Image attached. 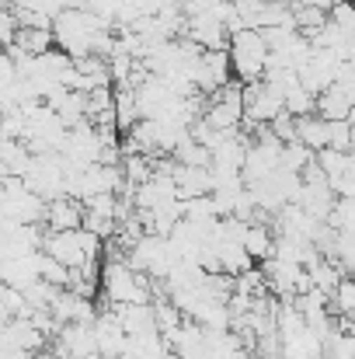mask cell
Masks as SVG:
<instances>
[{"instance_id":"6da1fadb","label":"cell","mask_w":355,"mask_h":359,"mask_svg":"<svg viewBox=\"0 0 355 359\" xmlns=\"http://www.w3.org/2000/svg\"><path fill=\"white\" fill-rule=\"evenodd\" d=\"M265 56L268 46L261 39L258 28H237L227 39V60H230V74L237 77V84H254L265 77Z\"/></svg>"},{"instance_id":"7a4b0ae2","label":"cell","mask_w":355,"mask_h":359,"mask_svg":"<svg viewBox=\"0 0 355 359\" xmlns=\"http://www.w3.org/2000/svg\"><path fill=\"white\" fill-rule=\"evenodd\" d=\"M352 102H355V88L352 84H342V81H331L321 95H314V112L328 122H342L352 119Z\"/></svg>"},{"instance_id":"3957f363","label":"cell","mask_w":355,"mask_h":359,"mask_svg":"<svg viewBox=\"0 0 355 359\" xmlns=\"http://www.w3.org/2000/svg\"><path fill=\"white\" fill-rule=\"evenodd\" d=\"M42 251L49 258H56L60 265H67V269H77V265L88 262L84 258V248H81V227L77 231H49L42 238Z\"/></svg>"},{"instance_id":"277c9868","label":"cell","mask_w":355,"mask_h":359,"mask_svg":"<svg viewBox=\"0 0 355 359\" xmlns=\"http://www.w3.org/2000/svg\"><path fill=\"white\" fill-rule=\"evenodd\" d=\"M171 182L178 199H195V196H209L213 192V175L209 168H195V164H171Z\"/></svg>"},{"instance_id":"5b68a950","label":"cell","mask_w":355,"mask_h":359,"mask_svg":"<svg viewBox=\"0 0 355 359\" xmlns=\"http://www.w3.org/2000/svg\"><path fill=\"white\" fill-rule=\"evenodd\" d=\"M84 220V203L70 199V196H56L46 203V213H42V227L49 231H77Z\"/></svg>"},{"instance_id":"8992f818","label":"cell","mask_w":355,"mask_h":359,"mask_svg":"<svg viewBox=\"0 0 355 359\" xmlns=\"http://www.w3.org/2000/svg\"><path fill=\"white\" fill-rule=\"evenodd\" d=\"M296 140L307 147V150H324L328 147V119H321L317 112H307V116H296Z\"/></svg>"},{"instance_id":"52a82bcc","label":"cell","mask_w":355,"mask_h":359,"mask_svg":"<svg viewBox=\"0 0 355 359\" xmlns=\"http://www.w3.org/2000/svg\"><path fill=\"white\" fill-rule=\"evenodd\" d=\"M240 244H244V251H247L251 262L272 258V227H268V224H244Z\"/></svg>"},{"instance_id":"ba28073f","label":"cell","mask_w":355,"mask_h":359,"mask_svg":"<svg viewBox=\"0 0 355 359\" xmlns=\"http://www.w3.org/2000/svg\"><path fill=\"white\" fill-rule=\"evenodd\" d=\"M11 46H18L25 56H42L53 49V32L49 28H18Z\"/></svg>"},{"instance_id":"9c48e42d","label":"cell","mask_w":355,"mask_h":359,"mask_svg":"<svg viewBox=\"0 0 355 359\" xmlns=\"http://www.w3.org/2000/svg\"><path fill=\"white\" fill-rule=\"evenodd\" d=\"M282 109L296 119V116H307V112H314V95L296 81V84H289L286 91H282Z\"/></svg>"},{"instance_id":"30bf717a","label":"cell","mask_w":355,"mask_h":359,"mask_svg":"<svg viewBox=\"0 0 355 359\" xmlns=\"http://www.w3.org/2000/svg\"><path fill=\"white\" fill-rule=\"evenodd\" d=\"M56 290H60V286H49L46 279H35V283H28V286L21 290V297H25V304H28L32 311H49Z\"/></svg>"},{"instance_id":"8fae6325","label":"cell","mask_w":355,"mask_h":359,"mask_svg":"<svg viewBox=\"0 0 355 359\" xmlns=\"http://www.w3.org/2000/svg\"><path fill=\"white\" fill-rule=\"evenodd\" d=\"M328 21L335 25V28H342V32H355V11L349 0H335L331 7H328Z\"/></svg>"},{"instance_id":"7c38bea8","label":"cell","mask_w":355,"mask_h":359,"mask_svg":"<svg viewBox=\"0 0 355 359\" xmlns=\"http://www.w3.org/2000/svg\"><path fill=\"white\" fill-rule=\"evenodd\" d=\"M328 147H335V150H349L352 147V119L328 122Z\"/></svg>"},{"instance_id":"4fadbf2b","label":"cell","mask_w":355,"mask_h":359,"mask_svg":"<svg viewBox=\"0 0 355 359\" xmlns=\"http://www.w3.org/2000/svg\"><path fill=\"white\" fill-rule=\"evenodd\" d=\"M14 32H18V21H14V14H11L7 7H0V49L14 42Z\"/></svg>"},{"instance_id":"5bb4252c","label":"cell","mask_w":355,"mask_h":359,"mask_svg":"<svg viewBox=\"0 0 355 359\" xmlns=\"http://www.w3.org/2000/svg\"><path fill=\"white\" fill-rule=\"evenodd\" d=\"M258 359H286V356H282V353H261Z\"/></svg>"},{"instance_id":"9a60e30c","label":"cell","mask_w":355,"mask_h":359,"mask_svg":"<svg viewBox=\"0 0 355 359\" xmlns=\"http://www.w3.org/2000/svg\"><path fill=\"white\" fill-rule=\"evenodd\" d=\"M7 4H11V0H0V7H7Z\"/></svg>"}]
</instances>
